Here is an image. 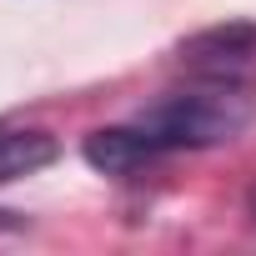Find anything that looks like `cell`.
<instances>
[{
	"label": "cell",
	"mask_w": 256,
	"mask_h": 256,
	"mask_svg": "<svg viewBox=\"0 0 256 256\" xmlns=\"http://www.w3.org/2000/svg\"><path fill=\"white\" fill-rule=\"evenodd\" d=\"M6 231H20V216L16 211H0V236H6Z\"/></svg>",
	"instance_id": "5"
},
{
	"label": "cell",
	"mask_w": 256,
	"mask_h": 256,
	"mask_svg": "<svg viewBox=\"0 0 256 256\" xmlns=\"http://www.w3.org/2000/svg\"><path fill=\"white\" fill-rule=\"evenodd\" d=\"M176 66L191 80H241L256 70V20H221L176 46Z\"/></svg>",
	"instance_id": "2"
},
{
	"label": "cell",
	"mask_w": 256,
	"mask_h": 256,
	"mask_svg": "<svg viewBox=\"0 0 256 256\" xmlns=\"http://www.w3.org/2000/svg\"><path fill=\"white\" fill-rule=\"evenodd\" d=\"M246 206H251V216H256V181H251V191H246Z\"/></svg>",
	"instance_id": "6"
},
{
	"label": "cell",
	"mask_w": 256,
	"mask_h": 256,
	"mask_svg": "<svg viewBox=\"0 0 256 256\" xmlns=\"http://www.w3.org/2000/svg\"><path fill=\"white\" fill-rule=\"evenodd\" d=\"M56 156H60V146H56L50 131H16V126H0V186L16 181V176H30V171H46Z\"/></svg>",
	"instance_id": "4"
},
{
	"label": "cell",
	"mask_w": 256,
	"mask_h": 256,
	"mask_svg": "<svg viewBox=\"0 0 256 256\" xmlns=\"http://www.w3.org/2000/svg\"><path fill=\"white\" fill-rule=\"evenodd\" d=\"M251 120H256V96L241 80H196L186 90L151 100L136 116V126L156 141L161 156L231 146L236 136H246Z\"/></svg>",
	"instance_id": "1"
},
{
	"label": "cell",
	"mask_w": 256,
	"mask_h": 256,
	"mask_svg": "<svg viewBox=\"0 0 256 256\" xmlns=\"http://www.w3.org/2000/svg\"><path fill=\"white\" fill-rule=\"evenodd\" d=\"M80 156H86L100 176H136V171H146V166L161 161L156 141L141 131L136 120H131V126H106V131H90L86 146H80Z\"/></svg>",
	"instance_id": "3"
}]
</instances>
